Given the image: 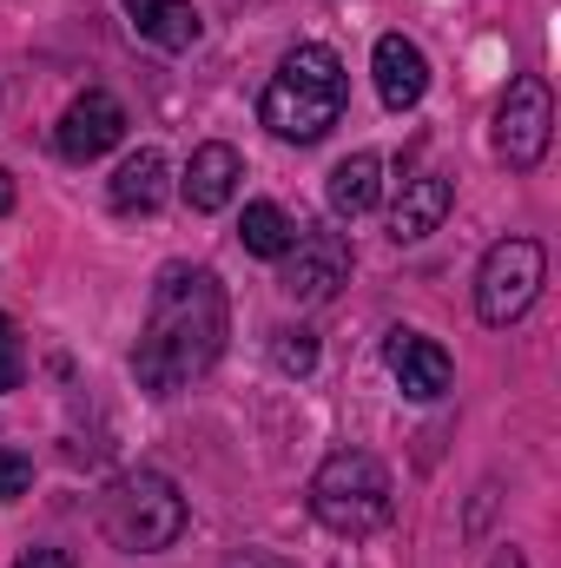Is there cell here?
I'll list each match as a JSON object with an SVG mask.
<instances>
[{"label":"cell","instance_id":"21","mask_svg":"<svg viewBox=\"0 0 561 568\" xmlns=\"http://www.w3.org/2000/svg\"><path fill=\"white\" fill-rule=\"evenodd\" d=\"M13 568H73V562H67L60 549H27V556H20Z\"/></svg>","mask_w":561,"mask_h":568},{"label":"cell","instance_id":"14","mask_svg":"<svg viewBox=\"0 0 561 568\" xmlns=\"http://www.w3.org/2000/svg\"><path fill=\"white\" fill-rule=\"evenodd\" d=\"M324 199H330L337 219H364V212L384 199V159H377V152H350V159H337Z\"/></svg>","mask_w":561,"mask_h":568},{"label":"cell","instance_id":"10","mask_svg":"<svg viewBox=\"0 0 561 568\" xmlns=\"http://www.w3.org/2000/svg\"><path fill=\"white\" fill-rule=\"evenodd\" d=\"M449 205H456V185H449L442 172L404 179V192H397V205H390V239H397V245H422V239L449 219Z\"/></svg>","mask_w":561,"mask_h":568},{"label":"cell","instance_id":"3","mask_svg":"<svg viewBox=\"0 0 561 568\" xmlns=\"http://www.w3.org/2000/svg\"><path fill=\"white\" fill-rule=\"evenodd\" d=\"M310 516H317L330 536H350V542L390 529V516H397L390 469H384L370 449H337V456H324V469L310 476Z\"/></svg>","mask_w":561,"mask_h":568},{"label":"cell","instance_id":"8","mask_svg":"<svg viewBox=\"0 0 561 568\" xmlns=\"http://www.w3.org/2000/svg\"><path fill=\"white\" fill-rule=\"evenodd\" d=\"M350 278V245L337 239V232H297V245L284 252V297H297V304H324L337 284Z\"/></svg>","mask_w":561,"mask_h":568},{"label":"cell","instance_id":"11","mask_svg":"<svg viewBox=\"0 0 561 568\" xmlns=\"http://www.w3.org/2000/svg\"><path fill=\"white\" fill-rule=\"evenodd\" d=\"M370 67H377V93H384L390 113H410L429 93V60H422L417 40H404V33H384L377 53H370Z\"/></svg>","mask_w":561,"mask_h":568},{"label":"cell","instance_id":"2","mask_svg":"<svg viewBox=\"0 0 561 568\" xmlns=\"http://www.w3.org/2000/svg\"><path fill=\"white\" fill-rule=\"evenodd\" d=\"M344 60L330 53V47H290L284 53V67L272 73V87H265V100H258V120L278 133V140H324L337 120H344Z\"/></svg>","mask_w":561,"mask_h":568},{"label":"cell","instance_id":"13","mask_svg":"<svg viewBox=\"0 0 561 568\" xmlns=\"http://www.w3.org/2000/svg\"><path fill=\"white\" fill-rule=\"evenodd\" d=\"M120 7L133 13L140 40L165 47V53H185V47H198V33H205L198 7H185V0H120Z\"/></svg>","mask_w":561,"mask_h":568},{"label":"cell","instance_id":"16","mask_svg":"<svg viewBox=\"0 0 561 568\" xmlns=\"http://www.w3.org/2000/svg\"><path fill=\"white\" fill-rule=\"evenodd\" d=\"M238 239H245V252H252V258H284V252L297 245V219H290L284 205H272V199H258V205H245Z\"/></svg>","mask_w":561,"mask_h":568},{"label":"cell","instance_id":"1","mask_svg":"<svg viewBox=\"0 0 561 568\" xmlns=\"http://www.w3.org/2000/svg\"><path fill=\"white\" fill-rule=\"evenodd\" d=\"M225 351V284L205 265H165L145 304V331L133 371L152 397H178L192 377H205Z\"/></svg>","mask_w":561,"mask_h":568},{"label":"cell","instance_id":"22","mask_svg":"<svg viewBox=\"0 0 561 568\" xmlns=\"http://www.w3.org/2000/svg\"><path fill=\"white\" fill-rule=\"evenodd\" d=\"M13 199H20V192H13V172H7V165H0V219H7V212H13Z\"/></svg>","mask_w":561,"mask_h":568},{"label":"cell","instance_id":"20","mask_svg":"<svg viewBox=\"0 0 561 568\" xmlns=\"http://www.w3.org/2000/svg\"><path fill=\"white\" fill-rule=\"evenodd\" d=\"M218 568H297V562H284L272 549H245V556H232V562H218Z\"/></svg>","mask_w":561,"mask_h":568},{"label":"cell","instance_id":"23","mask_svg":"<svg viewBox=\"0 0 561 568\" xmlns=\"http://www.w3.org/2000/svg\"><path fill=\"white\" fill-rule=\"evenodd\" d=\"M489 568H529V562H522V549H502V556H496Z\"/></svg>","mask_w":561,"mask_h":568},{"label":"cell","instance_id":"17","mask_svg":"<svg viewBox=\"0 0 561 568\" xmlns=\"http://www.w3.org/2000/svg\"><path fill=\"white\" fill-rule=\"evenodd\" d=\"M272 364H278L284 377L317 371V337L310 331H272Z\"/></svg>","mask_w":561,"mask_h":568},{"label":"cell","instance_id":"9","mask_svg":"<svg viewBox=\"0 0 561 568\" xmlns=\"http://www.w3.org/2000/svg\"><path fill=\"white\" fill-rule=\"evenodd\" d=\"M384 364H390V377H397V390H404L410 404H436V397L456 384L449 351H442L436 337H422V331H390Z\"/></svg>","mask_w":561,"mask_h":568},{"label":"cell","instance_id":"7","mask_svg":"<svg viewBox=\"0 0 561 568\" xmlns=\"http://www.w3.org/2000/svg\"><path fill=\"white\" fill-rule=\"evenodd\" d=\"M126 140V106L113 100V93H80L67 113H60V126H53V145H60V159H73V165H86V159H100V152H113V145Z\"/></svg>","mask_w":561,"mask_h":568},{"label":"cell","instance_id":"6","mask_svg":"<svg viewBox=\"0 0 561 568\" xmlns=\"http://www.w3.org/2000/svg\"><path fill=\"white\" fill-rule=\"evenodd\" d=\"M549 140H555V93H549V80H536V73L509 80V93L496 106V152L516 172H529V165H542Z\"/></svg>","mask_w":561,"mask_h":568},{"label":"cell","instance_id":"5","mask_svg":"<svg viewBox=\"0 0 561 568\" xmlns=\"http://www.w3.org/2000/svg\"><path fill=\"white\" fill-rule=\"evenodd\" d=\"M542 278H549V258H542V245L536 239H502V245H489V258H482V272H476V317L482 324H516L536 297H542Z\"/></svg>","mask_w":561,"mask_h":568},{"label":"cell","instance_id":"18","mask_svg":"<svg viewBox=\"0 0 561 568\" xmlns=\"http://www.w3.org/2000/svg\"><path fill=\"white\" fill-rule=\"evenodd\" d=\"M20 377H27V351H20V331L0 317V397L20 390Z\"/></svg>","mask_w":561,"mask_h":568},{"label":"cell","instance_id":"15","mask_svg":"<svg viewBox=\"0 0 561 568\" xmlns=\"http://www.w3.org/2000/svg\"><path fill=\"white\" fill-rule=\"evenodd\" d=\"M159 205H165V152L140 145L113 172V212H159Z\"/></svg>","mask_w":561,"mask_h":568},{"label":"cell","instance_id":"19","mask_svg":"<svg viewBox=\"0 0 561 568\" xmlns=\"http://www.w3.org/2000/svg\"><path fill=\"white\" fill-rule=\"evenodd\" d=\"M27 483H33V463L20 449H0V503H20Z\"/></svg>","mask_w":561,"mask_h":568},{"label":"cell","instance_id":"4","mask_svg":"<svg viewBox=\"0 0 561 568\" xmlns=\"http://www.w3.org/2000/svg\"><path fill=\"white\" fill-rule=\"evenodd\" d=\"M100 529H106V542H120L133 556H159L185 536V496L159 469H133L100 496Z\"/></svg>","mask_w":561,"mask_h":568},{"label":"cell","instance_id":"12","mask_svg":"<svg viewBox=\"0 0 561 568\" xmlns=\"http://www.w3.org/2000/svg\"><path fill=\"white\" fill-rule=\"evenodd\" d=\"M238 179H245V165H238V152L225 140L198 145L192 152V165H185V205L192 212H225L232 205V192H238Z\"/></svg>","mask_w":561,"mask_h":568}]
</instances>
